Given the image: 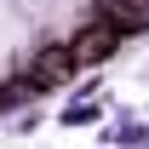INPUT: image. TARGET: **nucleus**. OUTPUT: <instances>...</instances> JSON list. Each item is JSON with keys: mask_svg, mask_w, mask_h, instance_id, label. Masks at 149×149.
<instances>
[{"mask_svg": "<svg viewBox=\"0 0 149 149\" xmlns=\"http://www.w3.org/2000/svg\"><path fill=\"white\" fill-rule=\"evenodd\" d=\"M69 74H74V57H69V46H46V52H40L35 63L17 74V80L29 86V92H52V86H63V80H69Z\"/></svg>", "mask_w": 149, "mask_h": 149, "instance_id": "1", "label": "nucleus"}, {"mask_svg": "<svg viewBox=\"0 0 149 149\" xmlns=\"http://www.w3.org/2000/svg\"><path fill=\"white\" fill-rule=\"evenodd\" d=\"M115 29L109 23H86V29H80V35L69 40V57H74V69H92V63H103V57L115 52Z\"/></svg>", "mask_w": 149, "mask_h": 149, "instance_id": "2", "label": "nucleus"}, {"mask_svg": "<svg viewBox=\"0 0 149 149\" xmlns=\"http://www.w3.org/2000/svg\"><path fill=\"white\" fill-rule=\"evenodd\" d=\"M92 6H97V23H109L115 35L149 29V0H92Z\"/></svg>", "mask_w": 149, "mask_h": 149, "instance_id": "3", "label": "nucleus"}]
</instances>
